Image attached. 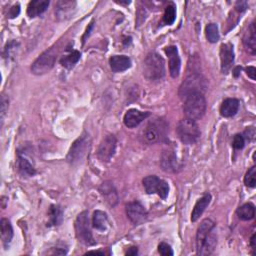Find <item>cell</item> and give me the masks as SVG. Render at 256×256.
Instances as JSON below:
<instances>
[{"instance_id":"obj_1","label":"cell","mask_w":256,"mask_h":256,"mask_svg":"<svg viewBox=\"0 0 256 256\" xmlns=\"http://www.w3.org/2000/svg\"><path fill=\"white\" fill-rule=\"evenodd\" d=\"M217 245V231L215 222L209 218L201 221L196 232V253L210 255Z\"/></svg>"},{"instance_id":"obj_2","label":"cell","mask_w":256,"mask_h":256,"mask_svg":"<svg viewBox=\"0 0 256 256\" xmlns=\"http://www.w3.org/2000/svg\"><path fill=\"white\" fill-rule=\"evenodd\" d=\"M168 123L162 118L149 121L140 132V139L144 144L152 145L164 141L167 137Z\"/></svg>"},{"instance_id":"obj_3","label":"cell","mask_w":256,"mask_h":256,"mask_svg":"<svg viewBox=\"0 0 256 256\" xmlns=\"http://www.w3.org/2000/svg\"><path fill=\"white\" fill-rule=\"evenodd\" d=\"M183 101V112L185 118L191 120H198L203 117L206 111V99L203 93L194 92L182 99Z\"/></svg>"},{"instance_id":"obj_4","label":"cell","mask_w":256,"mask_h":256,"mask_svg":"<svg viewBox=\"0 0 256 256\" xmlns=\"http://www.w3.org/2000/svg\"><path fill=\"white\" fill-rule=\"evenodd\" d=\"M143 75L150 81H157L165 76V61L157 52H150L143 61Z\"/></svg>"},{"instance_id":"obj_5","label":"cell","mask_w":256,"mask_h":256,"mask_svg":"<svg viewBox=\"0 0 256 256\" xmlns=\"http://www.w3.org/2000/svg\"><path fill=\"white\" fill-rule=\"evenodd\" d=\"M91 146V138L87 132H83L71 145L67 154V161L74 165L81 162L87 155Z\"/></svg>"},{"instance_id":"obj_6","label":"cell","mask_w":256,"mask_h":256,"mask_svg":"<svg viewBox=\"0 0 256 256\" xmlns=\"http://www.w3.org/2000/svg\"><path fill=\"white\" fill-rule=\"evenodd\" d=\"M176 133L180 141L186 145L195 144L200 138V129L196 121L184 118L179 121L176 127Z\"/></svg>"},{"instance_id":"obj_7","label":"cell","mask_w":256,"mask_h":256,"mask_svg":"<svg viewBox=\"0 0 256 256\" xmlns=\"http://www.w3.org/2000/svg\"><path fill=\"white\" fill-rule=\"evenodd\" d=\"M74 226L76 237H77L79 242L86 246H92L96 244L91 231L88 211H83L77 215Z\"/></svg>"},{"instance_id":"obj_8","label":"cell","mask_w":256,"mask_h":256,"mask_svg":"<svg viewBox=\"0 0 256 256\" xmlns=\"http://www.w3.org/2000/svg\"><path fill=\"white\" fill-rule=\"evenodd\" d=\"M56 50L52 47L44 51L42 54L32 63L31 72L35 75H42L53 68L56 61Z\"/></svg>"},{"instance_id":"obj_9","label":"cell","mask_w":256,"mask_h":256,"mask_svg":"<svg viewBox=\"0 0 256 256\" xmlns=\"http://www.w3.org/2000/svg\"><path fill=\"white\" fill-rule=\"evenodd\" d=\"M207 88L205 78H203L200 74H191L183 81L179 88V96L181 99L194 92H201L204 94Z\"/></svg>"},{"instance_id":"obj_10","label":"cell","mask_w":256,"mask_h":256,"mask_svg":"<svg viewBox=\"0 0 256 256\" xmlns=\"http://www.w3.org/2000/svg\"><path fill=\"white\" fill-rule=\"evenodd\" d=\"M142 183L147 194L156 193L161 199L167 198L169 185L163 179L158 178L156 175H149L143 179Z\"/></svg>"},{"instance_id":"obj_11","label":"cell","mask_w":256,"mask_h":256,"mask_svg":"<svg viewBox=\"0 0 256 256\" xmlns=\"http://www.w3.org/2000/svg\"><path fill=\"white\" fill-rule=\"evenodd\" d=\"M117 139L114 135L108 134L103 139L101 140L98 150H97V157L102 162H109L113 157L115 150H116Z\"/></svg>"},{"instance_id":"obj_12","label":"cell","mask_w":256,"mask_h":256,"mask_svg":"<svg viewBox=\"0 0 256 256\" xmlns=\"http://www.w3.org/2000/svg\"><path fill=\"white\" fill-rule=\"evenodd\" d=\"M126 215L134 225H140L146 222L148 213L139 201H131L125 206Z\"/></svg>"},{"instance_id":"obj_13","label":"cell","mask_w":256,"mask_h":256,"mask_svg":"<svg viewBox=\"0 0 256 256\" xmlns=\"http://www.w3.org/2000/svg\"><path fill=\"white\" fill-rule=\"evenodd\" d=\"M220 56V66H221V72L223 74H227L229 70L232 68V65L234 63V49L233 45L231 43H223L220 46L219 51Z\"/></svg>"},{"instance_id":"obj_14","label":"cell","mask_w":256,"mask_h":256,"mask_svg":"<svg viewBox=\"0 0 256 256\" xmlns=\"http://www.w3.org/2000/svg\"><path fill=\"white\" fill-rule=\"evenodd\" d=\"M160 165L165 172L176 173L180 171L182 168V164L178 160L174 151L172 150H164L160 157Z\"/></svg>"},{"instance_id":"obj_15","label":"cell","mask_w":256,"mask_h":256,"mask_svg":"<svg viewBox=\"0 0 256 256\" xmlns=\"http://www.w3.org/2000/svg\"><path fill=\"white\" fill-rule=\"evenodd\" d=\"M164 52L168 57V65H169V73L172 78H177L180 73L181 67V59L178 53V49L176 46L171 45L164 49Z\"/></svg>"},{"instance_id":"obj_16","label":"cell","mask_w":256,"mask_h":256,"mask_svg":"<svg viewBox=\"0 0 256 256\" xmlns=\"http://www.w3.org/2000/svg\"><path fill=\"white\" fill-rule=\"evenodd\" d=\"M149 116H150V113L148 111L143 112L138 109L132 108V109L126 111V113L123 117V122H124L125 126L128 128H135Z\"/></svg>"},{"instance_id":"obj_17","label":"cell","mask_w":256,"mask_h":256,"mask_svg":"<svg viewBox=\"0 0 256 256\" xmlns=\"http://www.w3.org/2000/svg\"><path fill=\"white\" fill-rule=\"evenodd\" d=\"M76 3L75 1H68V0H64V1H58L55 4V15L57 20L63 21L71 18L76 10Z\"/></svg>"},{"instance_id":"obj_18","label":"cell","mask_w":256,"mask_h":256,"mask_svg":"<svg viewBox=\"0 0 256 256\" xmlns=\"http://www.w3.org/2000/svg\"><path fill=\"white\" fill-rule=\"evenodd\" d=\"M99 192L102 196H103V198L105 199V201L109 204L110 206L113 207L118 203V200H119L118 193L112 182L105 181L102 183L99 187Z\"/></svg>"},{"instance_id":"obj_19","label":"cell","mask_w":256,"mask_h":256,"mask_svg":"<svg viewBox=\"0 0 256 256\" xmlns=\"http://www.w3.org/2000/svg\"><path fill=\"white\" fill-rule=\"evenodd\" d=\"M239 106H240V102L238 99L226 98L225 100H223L222 104L220 106V109H219L220 115L225 118L232 117V116L236 115V113L238 112Z\"/></svg>"},{"instance_id":"obj_20","label":"cell","mask_w":256,"mask_h":256,"mask_svg":"<svg viewBox=\"0 0 256 256\" xmlns=\"http://www.w3.org/2000/svg\"><path fill=\"white\" fill-rule=\"evenodd\" d=\"M110 68L114 73L123 72L127 69H129L132 65L131 59L126 55H113L109 59Z\"/></svg>"},{"instance_id":"obj_21","label":"cell","mask_w":256,"mask_h":256,"mask_svg":"<svg viewBox=\"0 0 256 256\" xmlns=\"http://www.w3.org/2000/svg\"><path fill=\"white\" fill-rule=\"evenodd\" d=\"M210 202H211V194L210 193L204 194L200 199H198V201L196 202V204L194 205L192 213H191V221L192 222H196L200 218L202 213L205 211V209L208 207Z\"/></svg>"},{"instance_id":"obj_22","label":"cell","mask_w":256,"mask_h":256,"mask_svg":"<svg viewBox=\"0 0 256 256\" xmlns=\"http://www.w3.org/2000/svg\"><path fill=\"white\" fill-rule=\"evenodd\" d=\"M243 44L247 52L251 54L256 53V30H255V23L252 22L248 28V31L245 33L243 38Z\"/></svg>"},{"instance_id":"obj_23","label":"cell","mask_w":256,"mask_h":256,"mask_svg":"<svg viewBox=\"0 0 256 256\" xmlns=\"http://www.w3.org/2000/svg\"><path fill=\"white\" fill-rule=\"evenodd\" d=\"M49 6V1L46 0H34L29 2L27 6V15L30 18H34L43 14Z\"/></svg>"},{"instance_id":"obj_24","label":"cell","mask_w":256,"mask_h":256,"mask_svg":"<svg viewBox=\"0 0 256 256\" xmlns=\"http://www.w3.org/2000/svg\"><path fill=\"white\" fill-rule=\"evenodd\" d=\"M108 217L107 214L101 210H96L92 216V226L97 229L98 231H106L108 229Z\"/></svg>"},{"instance_id":"obj_25","label":"cell","mask_w":256,"mask_h":256,"mask_svg":"<svg viewBox=\"0 0 256 256\" xmlns=\"http://www.w3.org/2000/svg\"><path fill=\"white\" fill-rule=\"evenodd\" d=\"M63 221V211L59 205H51L48 210L47 226H59Z\"/></svg>"},{"instance_id":"obj_26","label":"cell","mask_w":256,"mask_h":256,"mask_svg":"<svg viewBox=\"0 0 256 256\" xmlns=\"http://www.w3.org/2000/svg\"><path fill=\"white\" fill-rule=\"evenodd\" d=\"M0 226H1V239L5 249L8 248L11 240L13 238V228L11 222L7 218H2L0 221Z\"/></svg>"},{"instance_id":"obj_27","label":"cell","mask_w":256,"mask_h":256,"mask_svg":"<svg viewBox=\"0 0 256 256\" xmlns=\"http://www.w3.org/2000/svg\"><path fill=\"white\" fill-rule=\"evenodd\" d=\"M17 167H18V171L22 176L31 177L36 174V170L33 167V165L29 162V160L20 154H18V158H17Z\"/></svg>"},{"instance_id":"obj_28","label":"cell","mask_w":256,"mask_h":256,"mask_svg":"<svg viewBox=\"0 0 256 256\" xmlns=\"http://www.w3.org/2000/svg\"><path fill=\"white\" fill-rule=\"evenodd\" d=\"M80 57L81 54L78 50H67V53L60 59V64L66 69H71L80 60Z\"/></svg>"},{"instance_id":"obj_29","label":"cell","mask_w":256,"mask_h":256,"mask_svg":"<svg viewBox=\"0 0 256 256\" xmlns=\"http://www.w3.org/2000/svg\"><path fill=\"white\" fill-rule=\"evenodd\" d=\"M236 213H237L238 218L243 220V221H248V220L253 219L254 216H255V206H254V204L250 203V202L243 204L242 206H240L237 209Z\"/></svg>"},{"instance_id":"obj_30","label":"cell","mask_w":256,"mask_h":256,"mask_svg":"<svg viewBox=\"0 0 256 256\" xmlns=\"http://www.w3.org/2000/svg\"><path fill=\"white\" fill-rule=\"evenodd\" d=\"M205 35L207 40L210 43H216L220 36H219V31H218V26L216 23H209L206 25L205 27Z\"/></svg>"},{"instance_id":"obj_31","label":"cell","mask_w":256,"mask_h":256,"mask_svg":"<svg viewBox=\"0 0 256 256\" xmlns=\"http://www.w3.org/2000/svg\"><path fill=\"white\" fill-rule=\"evenodd\" d=\"M175 18H176V8L173 4H170L165 8L164 15H163V22L166 25H172L175 21Z\"/></svg>"},{"instance_id":"obj_32","label":"cell","mask_w":256,"mask_h":256,"mask_svg":"<svg viewBox=\"0 0 256 256\" xmlns=\"http://www.w3.org/2000/svg\"><path fill=\"white\" fill-rule=\"evenodd\" d=\"M244 184L247 187L254 188L256 185V167L252 166L244 176Z\"/></svg>"},{"instance_id":"obj_33","label":"cell","mask_w":256,"mask_h":256,"mask_svg":"<svg viewBox=\"0 0 256 256\" xmlns=\"http://www.w3.org/2000/svg\"><path fill=\"white\" fill-rule=\"evenodd\" d=\"M245 145V138L242 134H236L234 135L233 137V141H232V146L237 149V150H240V149H243Z\"/></svg>"},{"instance_id":"obj_34","label":"cell","mask_w":256,"mask_h":256,"mask_svg":"<svg viewBox=\"0 0 256 256\" xmlns=\"http://www.w3.org/2000/svg\"><path fill=\"white\" fill-rule=\"evenodd\" d=\"M158 252L163 256H172L174 254L171 246L165 242H161L158 245Z\"/></svg>"},{"instance_id":"obj_35","label":"cell","mask_w":256,"mask_h":256,"mask_svg":"<svg viewBox=\"0 0 256 256\" xmlns=\"http://www.w3.org/2000/svg\"><path fill=\"white\" fill-rule=\"evenodd\" d=\"M8 103H9V100L5 95L1 96V120L3 121V117L8 109Z\"/></svg>"},{"instance_id":"obj_36","label":"cell","mask_w":256,"mask_h":256,"mask_svg":"<svg viewBox=\"0 0 256 256\" xmlns=\"http://www.w3.org/2000/svg\"><path fill=\"white\" fill-rule=\"evenodd\" d=\"M244 138L248 140H253L255 138V129L254 127H247L246 130L244 131Z\"/></svg>"},{"instance_id":"obj_37","label":"cell","mask_w":256,"mask_h":256,"mask_svg":"<svg viewBox=\"0 0 256 256\" xmlns=\"http://www.w3.org/2000/svg\"><path fill=\"white\" fill-rule=\"evenodd\" d=\"M20 13V6L17 4V5H14L12 6L10 9H9V12H8V17L9 18H15L19 15Z\"/></svg>"},{"instance_id":"obj_38","label":"cell","mask_w":256,"mask_h":256,"mask_svg":"<svg viewBox=\"0 0 256 256\" xmlns=\"http://www.w3.org/2000/svg\"><path fill=\"white\" fill-rule=\"evenodd\" d=\"M245 72L248 75V77H250L252 80H255V74H256V69L254 66H248L245 68Z\"/></svg>"},{"instance_id":"obj_39","label":"cell","mask_w":256,"mask_h":256,"mask_svg":"<svg viewBox=\"0 0 256 256\" xmlns=\"http://www.w3.org/2000/svg\"><path fill=\"white\" fill-rule=\"evenodd\" d=\"M236 10L237 11H240V12H243L246 10L247 8V3L244 2V1H240V2H237L236 3V6H235Z\"/></svg>"},{"instance_id":"obj_40","label":"cell","mask_w":256,"mask_h":256,"mask_svg":"<svg viewBox=\"0 0 256 256\" xmlns=\"http://www.w3.org/2000/svg\"><path fill=\"white\" fill-rule=\"evenodd\" d=\"M67 253V251L66 250H63V249H61V248H53V250L51 251V252H49V254H58V255H63V254H66Z\"/></svg>"},{"instance_id":"obj_41","label":"cell","mask_w":256,"mask_h":256,"mask_svg":"<svg viewBox=\"0 0 256 256\" xmlns=\"http://www.w3.org/2000/svg\"><path fill=\"white\" fill-rule=\"evenodd\" d=\"M137 254H138V249H137V247H134V246L130 247L126 252V255H131V256H134Z\"/></svg>"},{"instance_id":"obj_42","label":"cell","mask_w":256,"mask_h":256,"mask_svg":"<svg viewBox=\"0 0 256 256\" xmlns=\"http://www.w3.org/2000/svg\"><path fill=\"white\" fill-rule=\"evenodd\" d=\"M250 246L253 250V254H255V250H256V235L255 234H253L250 239Z\"/></svg>"},{"instance_id":"obj_43","label":"cell","mask_w":256,"mask_h":256,"mask_svg":"<svg viewBox=\"0 0 256 256\" xmlns=\"http://www.w3.org/2000/svg\"><path fill=\"white\" fill-rule=\"evenodd\" d=\"M92 27H93V22H91V23H90V25H89V27L87 28V30H86V32H85V34H84V36H83V42L85 41V38L87 37V35H89V34H90V31H91Z\"/></svg>"},{"instance_id":"obj_44","label":"cell","mask_w":256,"mask_h":256,"mask_svg":"<svg viewBox=\"0 0 256 256\" xmlns=\"http://www.w3.org/2000/svg\"><path fill=\"white\" fill-rule=\"evenodd\" d=\"M240 70H241V67L240 66H237L235 69H234V76H235V77H237V76L240 74Z\"/></svg>"},{"instance_id":"obj_45","label":"cell","mask_w":256,"mask_h":256,"mask_svg":"<svg viewBox=\"0 0 256 256\" xmlns=\"http://www.w3.org/2000/svg\"><path fill=\"white\" fill-rule=\"evenodd\" d=\"M87 254H101V255H103L104 254V252H102V251H88L87 252Z\"/></svg>"}]
</instances>
